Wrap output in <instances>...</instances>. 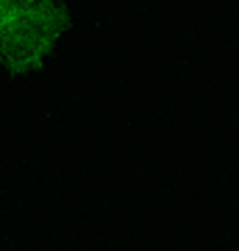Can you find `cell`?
<instances>
[{"label":"cell","mask_w":239,"mask_h":251,"mask_svg":"<svg viewBox=\"0 0 239 251\" xmlns=\"http://www.w3.org/2000/svg\"><path fill=\"white\" fill-rule=\"evenodd\" d=\"M64 31L59 0H0V67L28 73L53 53Z\"/></svg>","instance_id":"6da1fadb"}]
</instances>
